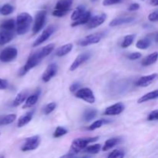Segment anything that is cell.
Here are the masks:
<instances>
[{
	"label": "cell",
	"mask_w": 158,
	"mask_h": 158,
	"mask_svg": "<svg viewBox=\"0 0 158 158\" xmlns=\"http://www.w3.org/2000/svg\"><path fill=\"white\" fill-rule=\"evenodd\" d=\"M15 21H14V19H12L6 20V21H4L1 24L2 29L7 31H12V29L15 28Z\"/></svg>",
	"instance_id": "31"
},
{
	"label": "cell",
	"mask_w": 158,
	"mask_h": 158,
	"mask_svg": "<svg viewBox=\"0 0 158 158\" xmlns=\"http://www.w3.org/2000/svg\"><path fill=\"white\" fill-rule=\"evenodd\" d=\"M13 39V34L10 31L4 30L0 32V46L9 43Z\"/></svg>",
	"instance_id": "20"
},
{
	"label": "cell",
	"mask_w": 158,
	"mask_h": 158,
	"mask_svg": "<svg viewBox=\"0 0 158 158\" xmlns=\"http://www.w3.org/2000/svg\"><path fill=\"white\" fill-rule=\"evenodd\" d=\"M139 8H140V5H139L138 3H137V2L132 3V4L130 6L129 10L130 11H136V10H137V9H139Z\"/></svg>",
	"instance_id": "45"
},
{
	"label": "cell",
	"mask_w": 158,
	"mask_h": 158,
	"mask_svg": "<svg viewBox=\"0 0 158 158\" xmlns=\"http://www.w3.org/2000/svg\"><path fill=\"white\" fill-rule=\"evenodd\" d=\"M56 30L55 26H49L46 29H45L43 30V32H42L41 35L35 40V42L32 44L33 47H36V46H40V44H42L43 43H44L45 41L48 40L49 37L51 36L52 33L54 32V31Z\"/></svg>",
	"instance_id": "9"
},
{
	"label": "cell",
	"mask_w": 158,
	"mask_h": 158,
	"mask_svg": "<svg viewBox=\"0 0 158 158\" xmlns=\"http://www.w3.org/2000/svg\"><path fill=\"white\" fill-rule=\"evenodd\" d=\"M40 95V90L38 89L37 91H35V93H34L33 94L29 96L28 98L26 99V102H25L24 105L23 106V109H27V108L32 107L33 105H35L36 103V102L38 101L39 97Z\"/></svg>",
	"instance_id": "17"
},
{
	"label": "cell",
	"mask_w": 158,
	"mask_h": 158,
	"mask_svg": "<svg viewBox=\"0 0 158 158\" xmlns=\"http://www.w3.org/2000/svg\"><path fill=\"white\" fill-rule=\"evenodd\" d=\"M157 97H158V90L157 89H155V90L148 93V94H145V95H143V97H140V98L137 100V103H145V102L148 101V100L157 99Z\"/></svg>",
	"instance_id": "22"
},
{
	"label": "cell",
	"mask_w": 158,
	"mask_h": 158,
	"mask_svg": "<svg viewBox=\"0 0 158 158\" xmlns=\"http://www.w3.org/2000/svg\"><path fill=\"white\" fill-rule=\"evenodd\" d=\"M101 149V145L100 144H94L90 145V146H86L84 148V152L86 154H95L99 153V151Z\"/></svg>",
	"instance_id": "30"
},
{
	"label": "cell",
	"mask_w": 158,
	"mask_h": 158,
	"mask_svg": "<svg viewBox=\"0 0 158 158\" xmlns=\"http://www.w3.org/2000/svg\"><path fill=\"white\" fill-rule=\"evenodd\" d=\"M56 107V104L54 102H52V103H49V104L46 105L44 108V114L46 115H48V114H51L54 110Z\"/></svg>",
	"instance_id": "38"
},
{
	"label": "cell",
	"mask_w": 158,
	"mask_h": 158,
	"mask_svg": "<svg viewBox=\"0 0 158 158\" xmlns=\"http://www.w3.org/2000/svg\"><path fill=\"white\" fill-rule=\"evenodd\" d=\"M135 20V17L134 16H125V17H117L114 19L110 23V26H117L120 25L126 24V23H131Z\"/></svg>",
	"instance_id": "16"
},
{
	"label": "cell",
	"mask_w": 158,
	"mask_h": 158,
	"mask_svg": "<svg viewBox=\"0 0 158 158\" xmlns=\"http://www.w3.org/2000/svg\"><path fill=\"white\" fill-rule=\"evenodd\" d=\"M151 40L148 38H143L137 41V43H136V47L140 49H146L151 46Z\"/></svg>",
	"instance_id": "28"
},
{
	"label": "cell",
	"mask_w": 158,
	"mask_h": 158,
	"mask_svg": "<svg viewBox=\"0 0 158 158\" xmlns=\"http://www.w3.org/2000/svg\"><path fill=\"white\" fill-rule=\"evenodd\" d=\"M14 11V7L10 4H6L0 8V12L3 15H8Z\"/></svg>",
	"instance_id": "35"
},
{
	"label": "cell",
	"mask_w": 158,
	"mask_h": 158,
	"mask_svg": "<svg viewBox=\"0 0 158 158\" xmlns=\"http://www.w3.org/2000/svg\"><path fill=\"white\" fill-rule=\"evenodd\" d=\"M32 116H33V110L29 111V112L26 113L25 115L20 117L19 119L18 120V123H17L18 127H23V126L29 123L32 120Z\"/></svg>",
	"instance_id": "19"
},
{
	"label": "cell",
	"mask_w": 158,
	"mask_h": 158,
	"mask_svg": "<svg viewBox=\"0 0 158 158\" xmlns=\"http://www.w3.org/2000/svg\"><path fill=\"white\" fill-rule=\"evenodd\" d=\"M102 36H103V34L100 33V32L95 34H91V35H87V36L84 37L83 39L80 40L78 43L81 46H89V45L96 44V43H98L100 41V40L102 39Z\"/></svg>",
	"instance_id": "10"
},
{
	"label": "cell",
	"mask_w": 158,
	"mask_h": 158,
	"mask_svg": "<svg viewBox=\"0 0 158 158\" xmlns=\"http://www.w3.org/2000/svg\"><path fill=\"white\" fill-rule=\"evenodd\" d=\"M32 23V17L26 12H22L16 19V32L19 35H23L29 30L31 23Z\"/></svg>",
	"instance_id": "1"
},
{
	"label": "cell",
	"mask_w": 158,
	"mask_h": 158,
	"mask_svg": "<svg viewBox=\"0 0 158 158\" xmlns=\"http://www.w3.org/2000/svg\"><path fill=\"white\" fill-rule=\"evenodd\" d=\"M16 119L15 114H8L0 120V125H8L12 123Z\"/></svg>",
	"instance_id": "32"
},
{
	"label": "cell",
	"mask_w": 158,
	"mask_h": 158,
	"mask_svg": "<svg viewBox=\"0 0 158 158\" xmlns=\"http://www.w3.org/2000/svg\"><path fill=\"white\" fill-rule=\"evenodd\" d=\"M57 73V65L56 63H51L48 66L46 69L45 70L44 73L43 74L42 80L44 82L47 83L53 77H55Z\"/></svg>",
	"instance_id": "12"
},
{
	"label": "cell",
	"mask_w": 158,
	"mask_h": 158,
	"mask_svg": "<svg viewBox=\"0 0 158 158\" xmlns=\"http://www.w3.org/2000/svg\"><path fill=\"white\" fill-rule=\"evenodd\" d=\"M148 19L151 22H157L158 19V12L157 11H155V12H153L152 13L148 15Z\"/></svg>",
	"instance_id": "40"
},
{
	"label": "cell",
	"mask_w": 158,
	"mask_h": 158,
	"mask_svg": "<svg viewBox=\"0 0 158 158\" xmlns=\"http://www.w3.org/2000/svg\"><path fill=\"white\" fill-rule=\"evenodd\" d=\"M97 114V111L96 110H86L84 112V114H83V119L86 122L90 121L93 119L95 118Z\"/></svg>",
	"instance_id": "33"
},
{
	"label": "cell",
	"mask_w": 158,
	"mask_h": 158,
	"mask_svg": "<svg viewBox=\"0 0 158 158\" xmlns=\"http://www.w3.org/2000/svg\"><path fill=\"white\" fill-rule=\"evenodd\" d=\"M158 119V110H155L152 111L151 114L148 115V120L150 121H153V120H157Z\"/></svg>",
	"instance_id": "39"
},
{
	"label": "cell",
	"mask_w": 158,
	"mask_h": 158,
	"mask_svg": "<svg viewBox=\"0 0 158 158\" xmlns=\"http://www.w3.org/2000/svg\"><path fill=\"white\" fill-rule=\"evenodd\" d=\"M151 4L154 6H157L158 5V0H151Z\"/></svg>",
	"instance_id": "46"
},
{
	"label": "cell",
	"mask_w": 158,
	"mask_h": 158,
	"mask_svg": "<svg viewBox=\"0 0 158 158\" xmlns=\"http://www.w3.org/2000/svg\"><path fill=\"white\" fill-rule=\"evenodd\" d=\"M157 73H153L151 75L144 76V77H142L137 80V82L136 83V85L137 86H141V87H146L148 86L149 85L151 84V83L154 81V80L157 79Z\"/></svg>",
	"instance_id": "15"
},
{
	"label": "cell",
	"mask_w": 158,
	"mask_h": 158,
	"mask_svg": "<svg viewBox=\"0 0 158 158\" xmlns=\"http://www.w3.org/2000/svg\"><path fill=\"white\" fill-rule=\"evenodd\" d=\"M68 133V131L66 129H65L63 127H57L56 129L55 132L53 134V137L56 138H58V137H62V136L65 135Z\"/></svg>",
	"instance_id": "36"
},
{
	"label": "cell",
	"mask_w": 158,
	"mask_h": 158,
	"mask_svg": "<svg viewBox=\"0 0 158 158\" xmlns=\"http://www.w3.org/2000/svg\"><path fill=\"white\" fill-rule=\"evenodd\" d=\"M124 152L121 150H115L113 152H111L110 154L108 155V157L110 158H122L124 157Z\"/></svg>",
	"instance_id": "37"
},
{
	"label": "cell",
	"mask_w": 158,
	"mask_h": 158,
	"mask_svg": "<svg viewBox=\"0 0 158 158\" xmlns=\"http://www.w3.org/2000/svg\"><path fill=\"white\" fill-rule=\"evenodd\" d=\"M76 97L89 103H94L95 102L94 94L89 88H82V89H77Z\"/></svg>",
	"instance_id": "6"
},
{
	"label": "cell",
	"mask_w": 158,
	"mask_h": 158,
	"mask_svg": "<svg viewBox=\"0 0 158 158\" xmlns=\"http://www.w3.org/2000/svg\"><path fill=\"white\" fill-rule=\"evenodd\" d=\"M157 60V52H154V53L151 54V55L148 56L146 58H144L142 61L141 64L142 66H150V65H152L154 63H155Z\"/></svg>",
	"instance_id": "25"
},
{
	"label": "cell",
	"mask_w": 158,
	"mask_h": 158,
	"mask_svg": "<svg viewBox=\"0 0 158 158\" xmlns=\"http://www.w3.org/2000/svg\"><path fill=\"white\" fill-rule=\"evenodd\" d=\"M73 49V44L71 43H67L66 45H63L61 47L59 48L56 52V55L59 57H62L66 56V54L69 53Z\"/></svg>",
	"instance_id": "21"
},
{
	"label": "cell",
	"mask_w": 158,
	"mask_h": 158,
	"mask_svg": "<svg viewBox=\"0 0 158 158\" xmlns=\"http://www.w3.org/2000/svg\"><path fill=\"white\" fill-rule=\"evenodd\" d=\"M73 0H59L52 12V15L56 17H63L69 11Z\"/></svg>",
	"instance_id": "4"
},
{
	"label": "cell",
	"mask_w": 158,
	"mask_h": 158,
	"mask_svg": "<svg viewBox=\"0 0 158 158\" xmlns=\"http://www.w3.org/2000/svg\"><path fill=\"white\" fill-rule=\"evenodd\" d=\"M97 1H98V0H91V2H95Z\"/></svg>",
	"instance_id": "47"
},
{
	"label": "cell",
	"mask_w": 158,
	"mask_h": 158,
	"mask_svg": "<svg viewBox=\"0 0 158 158\" xmlns=\"http://www.w3.org/2000/svg\"><path fill=\"white\" fill-rule=\"evenodd\" d=\"M98 139H99L98 137H85V138L76 139V140H73L72 144H71L69 153H71V154L76 155V154H78L79 152L83 151V150L84 149V148H86L89 143H92V142H94V141H97Z\"/></svg>",
	"instance_id": "2"
},
{
	"label": "cell",
	"mask_w": 158,
	"mask_h": 158,
	"mask_svg": "<svg viewBox=\"0 0 158 158\" xmlns=\"http://www.w3.org/2000/svg\"><path fill=\"white\" fill-rule=\"evenodd\" d=\"M0 135H1V133H0Z\"/></svg>",
	"instance_id": "48"
},
{
	"label": "cell",
	"mask_w": 158,
	"mask_h": 158,
	"mask_svg": "<svg viewBox=\"0 0 158 158\" xmlns=\"http://www.w3.org/2000/svg\"><path fill=\"white\" fill-rule=\"evenodd\" d=\"M18 51L14 47H8L3 49L0 53V60L3 63L12 61L17 56Z\"/></svg>",
	"instance_id": "7"
},
{
	"label": "cell",
	"mask_w": 158,
	"mask_h": 158,
	"mask_svg": "<svg viewBox=\"0 0 158 158\" xmlns=\"http://www.w3.org/2000/svg\"><path fill=\"white\" fill-rule=\"evenodd\" d=\"M80 85L81 84H80L79 82H76V83H73V84L69 86V90H70V92L73 93L75 92V91H77V89L80 87Z\"/></svg>",
	"instance_id": "43"
},
{
	"label": "cell",
	"mask_w": 158,
	"mask_h": 158,
	"mask_svg": "<svg viewBox=\"0 0 158 158\" xmlns=\"http://www.w3.org/2000/svg\"><path fill=\"white\" fill-rule=\"evenodd\" d=\"M86 12V8H85L84 6H79L73 12L72 15H71V19L75 21L77 20L79 17L81 16L84 12Z\"/></svg>",
	"instance_id": "27"
},
{
	"label": "cell",
	"mask_w": 158,
	"mask_h": 158,
	"mask_svg": "<svg viewBox=\"0 0 158 158\" xmlns=\"http://www.w3.org/2000/svg\"><path fill=\"white\" fill-rule=\"evenodd\" d=\"M91 17V12H89V11H86L83 15L80 17H79L77 20L74 21V23H72L71 26H80V25H83L86 24L87 22L89 21V19Z\"/></svg>",
	"instance_id": "18"
},
{
	"label": "cell",
	"mask_w": 158,
	"mask_h": 158,
	"mask_svg": "<svg viewBox=\"0 0 158 158\" xmlns=\"http://www.w3.org/2000/svg\"><path fill=\"white\" fill-rule=\"evenodd\" d=\"M134 38H135V35H127L124 37L123 40V43L121 44V47L125 49V48H127L131 46V44L134 42Z\"/></svg>",
	"instance_id": "34"
},
{
	"label": "cell",
	"mask_w": 158,
	"mask_h": 158,
	"mask_svg": "<svg viewBox=\"0 0 158 158\" xmlns=\"http://www.w3.org/2000/svg\"><path fill=\"white\" fill-rule=\"evenodd\" d=\"M42 60H43V59L40 57V54H39L38 52V50H37L36 52L32 53V55L29 57V59H28L27 62L26 63L25 66H23V67L20 69L19 72V75L20 77L24 76L25 74L27 72H29L30 69H32V68H34L35 66H37Z\"/></svg>",
	"instance_id": "3"
},
{
	"label": "cell",
	"mask_w": 158,
	"mask_h": 158,
	"mask_svg": "<svg viewBox=\"0 0 158 158\" xmlns=\"http://www.w3.org/2000/svg\"><path fill=\"white\" fill-rule=\"evenodd\" d=\"M120 142V139L119 138H110L105 142L104 145L103 146V151H106L113 148L114 147L117 146Z\"/></svg>",
	"instance_id": "26"
},
{
	"label": "cell",
	"mask_w": 158,
	"mask_h": 158,
	"mask_svg": "<svg viewBox=\"0 0 158 158\" xmlns=\"http://www.w3.org/2000/svg\"><path fill=\"white\" fill-rule=\"evenodd\" d=\"M54 47H55V45H54L53 43H50V44H49V45H47V46L43 47L42 49H39L38 52H39V54H40V57H41L42 59H43L44 57L49 56V54H50L51 52L53 51Z\"/></svg>",
	"instance_id": "23"
},
{
	"label": "cell",
	"mask_w": 158,
	"mask_h": 158,
	"mask_svg": "<svg viewBox=\"0 0 158 158\" xmlns=\"http://www.w3.org/2000/svg\"><path fill=\"white\" fill-rule=\"evenodd\" d=\"M28 96V92L27 91H22L19 94H17L16 97L15 98V100L12 102V105L14 106H18L19 105H21L23 102L26 100V99L27 98Z\"/></svg>",
	"instance_id": "24"
},
{
	"label": "cell",
	"mask_w": 158,
	"mask_h": 158,
	"mask_svg": "<svg viewBox=\"0 0 158 158\" xmlns=\"http://www.w3.org/2000/svg\"><path fill=\"white\" fill-rule=\"evenodd\" d=\"M40 143V138L39 136H32V137H28L25 140L24 144L22 147L21 150L23 151H33L36 149Z\"/></svg>",
	"instance_id": "8"
},
{
	"label": "cell",
	"mask_w": 158,
	"mask_h": 158,
	"mask_svg": "<svg viewBox=\"0 0 158 158\" xmlns=\"http://www.w3.org/2000/svg\"><path fill=\"white\" fill-rule=\"evenodd\" d=\"M106 19V15L105 13H101L100 15H95L94 17H90L89 21L86 23V28L87 29H94L100 25L103 24Z\"/></svg>",
	"instance_id": "11"
},
{
	"label": "cell",
	"mask_w": 158,
	"mask_h": 158,
	"mask_svg": "<svg viewBox=\"0 0 158 158\" xmlns=\"http://www.w3.org/2000/svg\"><path fill=\"white\" fill-rule=\"evenodd\" d=\"M8 86H9V83H8V82L6 80L0 79V89H7Z\"/></svg>",
	"instance_id": "44"
},
{
	"label": "cell",
	"mask_w": 158,
	"mask_h": 158,
	"mask_svg": "<svg viewBox=\"0 0 158 158\" xmlns=\"http://www.w3.org/2000/svg\"><path fill=\"white\" fill-rule=\"evenodd\" d=\"M46 18V11L40 10L37 12L35 15V23H34L33 27H32V33L36 34L43 29V26L45 25Z\"/></svg>",
	"instance_id": "5"
},
{
	"label": "cell",
	"mask_w": 158,
	"mask_h": 158,
	"mask_svg": "<svg viewBox=\"0 0 158 158\" xmlns=\"http://www.w3.org/2000/svg\"><path fill=\"white\" fill-rule=\"evenodd\" d=\"M110 123V120H105V119H101V120H98L97 121L94 122L89 127V131H94L96 129H98V128L101 127L102 126L105 124H107Z\"/></svg>",
	"instance_id": "29"
},
{
	"label": "cell",
	"mask_w": 158,
	"mask_h": 158,
	"mask_svg": "<svg viewBox=\"0 0 158 158\" xmlns=\"http://www.w3.org/2000/svg\"><path fill=\"white\" fill-rule=\"evenodd\" d=\"M122 0H104L103 2V5L105 6H112V5L117 4V3L120 2Z\"/></svg>",
	"instance_id": "41"
},
{
	"label": "cell",
	"mask_w": 158,
	"mask_h": 158,
	"mask_svg": "<svg viewBox=\"0 0 158 158\" xmlns=\"http://www.w3.org/2000/svg\"><path fill=\"white\" fill-rule=\"evenodd\" d=\"M124 105L122 103H117L116 104L109 106L105 110L104 114L107 116L119 115L124 110Z\"/></svg>",
	"instance_id": "14"
},
{
	"label": "cell",
	"mask_w": 158,
	"mask_h": 158,
	"mask_svg": "<svg viewBox=\"0 0 158 158\" xmlns=\"http://www.w3.org/2000/svg\"><path fill=\"white\" fill-rule=\"evenodd\" d=\"M140 57H141V53H140V52H135L130 54L128 58H129V60H137V59L140 58Z\"/></svg>",
	"instance_id": "42"
},
{
	"label": "cell",
	"mask_w": 158,
	"mask_h": 158,
	"mask_svg": "<svg viewBox=\"0 0 158 158\" xmlns=\"http://www.w3.org/2000/svg\"><path fill=\"white\" fill-rule=\"evenodd\" d=\"M91 55L89 52H85V53L80 54L76 58V60H74L73 63H72V65L70 66V68H69V70L70 71H74L79 67L81 64H83V63L87 61L89 58H90Z\"/></svg>",
	"instance_id": "13"
}]
</instances>
